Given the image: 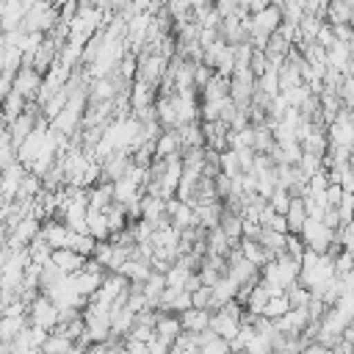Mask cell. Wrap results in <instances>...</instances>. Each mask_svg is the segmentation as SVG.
<instances>
[{
  "instance_id": "1",
  "label": "cell",
  "mask_w": 354,
  "mask_h": 354,
  "mask_svg": "<svg viewBox=\"0 0 354 354\" xmlns=\"http://www.w3.org/2000/svg\"><path fill=\"white\" fill-rule=\"evenodd\" d=\"M28 324L33 326H41V329H53L58 324V307L50 296H44L41 290L28 301Z\"/></svg>"
},
{
  "instance_id": "2",
  "label": "cell",
  "mask_w": 354,
  "mask_h": 354,
  "mask_svg": "<svg viewBox=\"0 0 354 354\" xmlns=\"http://www.w3.org/2000/svg\"><path fill=\"white\" fill-rule=\"evenodd\" d=\"M299 235H301L304 246H310V249H315V252H326L329 243L335 241V230L326 227L321 218H313V216H307V221L301 224Z\"/></svg>"
},
{
  "instance_id": "3",
  "label": "cell",
  "mask_w": 354,
  "mask_h": 354,
  "mask_svg": "<svg viewBox=\"0 0 354 354\" xmlns=\"http://www.w3.org/2000/svg\"><path fill=\"white\" fill-rule=\"evenodd\" d=\"M166 66H169L166 55H160V53H141L138 55V66H136V77L144 80V83L158 86L163 72H166Z\"/></svg>"
},
{
  "instance_id": "4",
  "label": "cell",
  "mask_w": 354,
  "mask_h": 354,
  "mask_svg": "<svg viewBox=\"0 0 354 354\" xmlns=\"http://www.w3.org/2000/svg\"><path fill=\"white\" fill-rule=\"evenodd\" d=\"M41 80H44V75H41L39 69H33L30 64H19L17 72H14L11 88L19 91V94L30 102V100H36V94H39V88H41Z\"/></svg>"
},
{
  "instance_id": "5",
  "label": "cell",
  "mask_w": 354,
  "mask_h": 354,
  "mask_svg": "<svg viewBox=\"0 0 354 354\" xmlns=\"http://www.w3.org/2000/svg\"><path fill=\"white\" fill-rule=\"evenodd\" d=\"M41 230V224H39V218L30 213V216H22L17 224H11L8 227V235H6V246L8 249H22V246H28L30 241H33V235Z\"/></svg>"
},
{
  "instance_id": "6",
  "label": "cell",
  "mask_w": 354,
  "mask_h": 354,
  "mask_svg": "<svg viewBox=\"0 0 354 354\" xmlns=\"http://www.w3.org/2000/svg\"><path fill=\"white\" fill-rule=\"evenodd\" d=\"M254 72L252 69H235L230 75V97L235 100L238 108H246L249 100H252V91H254Z\"/></svg>"
},
{
  "instance_id": "7",
  "label": "cell",
  "mask_w": 354,
  "mask_h": 354,
  "mask_svg": "<svg viewBox=\"0 0 354 354\" xmlns=\"http://www.w3.org/2000/svg\"><path fill=\"white\" fill-rule=\"evenodd\" d=\"M279 22H282V8L274 6V3H268L266 8H260V11L252 14V28L249 30H260V33H268L271 36L279 28Z\"/></svg>"
},
{
  "instance_id": "8",
  "label": "cell",
  "mask_w": 354,
  "mask_h": 354,
  "mask_svg": "<svg viewBox=\"0 0 354 354\" xmlns=\"http://www.w3.org/2000/svg\"><path fill=\"white\" fill-rule=\"evenodd\" d=\"M235 290H238V282L230 274H221L210 285V304H207V310H218L221 304H227L230 299H235Z\"/></svg>"
},
{
  "instance_id": "9",
  "label": "cell",
  "mask_w": 354,
  "mask_h": 354,
  "mask_svg": "<svg viewBox=\"0 0 354 354\" xmlns=\"http://www.w3.org/2000/svg\"><path fill=\"white\" fill-rule=\"evenodd\" d=\"M127 100H130V108H133V111L147 108V105H155V100H158V86H152V83H144V80L133 77Z\"/></svg>"
},
{
  "instance_id": "10",
  "label": "cell",
  "mask_w": 354,
  "mask_h": 354,
  "mask_svg": "<svg viewBox=\"0 0 354 354\" xmlns=\"http://www.w3.org/2000/svg\"><path fill=\"white\" fill-rule=\"evenodd\" d=\"M238 326H241V321H238L235 315H230L224 307H218V310H210V329H213L218 337H224V340H232V337L238 335Z\"/></svg>"
},
{
  "instance_id": "11",
  "label": "cell",
  "mask_w": 354,
  "mask_h": 354,
  "mask_svg": "<svg viewBox=\"0 0 354 354\" xmlns=\"http://www.w3.org/2000/svg\"><path fill=\"white\" fill-rule=\"evenodd\" d=\"M183 332H202L210 326V310L207 307H188L183 313H177Z\"/></svg>"
},
{
  "instance_id": "12",
  "label": "cell",
  "mask_w": 354,
  "mask_h": 354,
  "mask_svg": "<svg viewBox=\"0 0 354 354\" xmlns=\"http://www.w3.org/2000/svg\"><path fill=\"white\" fill-rule=\"evenodd\" d=\"M50 260L64 271V274H75V271H80L83 268V254H77L75 249H69V246H61V249H53V254H50Z\"/></svg>"
},
{
  "instance_id": "13",
  "label": "cell",
  "mask_w": 354,
  "mask_h": 354,
  "mask_svg": "<svg viewBox=\"0 0 354 354\" xmlns=\"http://www.w3.org/2000/svg\"><path fill=\"white\" fill-rule=\"evenodd\" d=\"M41 235L47 238V243H50L53 249H61V246H66V238H69V227H66L61 218H55V216H47V221H44V227H41Z\"/></svg>"
},
{
  "instance_id": "14",
  "label": "cell",
  "mask_w": 354,
  "mask_h": 354,
  "mask_svg": "<svg viewBox=\"0 0 354 354\" xmlns=\"http://www.w3.org/2000/svg\"><path fill=\"white\" fill-rule=\"evenodd\" d=\"M194 213H196V224H202L205 230L216 227L221 221V213H224V202L216 199V202H205V205H194Z\"/></svg>"
},
{
  "instance_id": "15",
  "label": "cell",
  "mask_w": 354,
  "mask_h": 354,
  "mask_svg": "<svg viewBox=\"0 0 354 354\" xmlns=\"http://www.w3.org/2000/svg\"><path fill=\"white\" fill-rule=\"evenodd\" d=\"M174 152H183L180 133H177V127H166L155 138V158H166V155H174Z\"/></svg>"
},
{
  "instance_id": "16",
  "label": "cell",
  "mask_w": 354,
  "mask_h": 354,
  "mask_svg": "<svg viewBox=\"0 0 354 354\" xmlns=\"http://www.w3.org/2000/svg\"><path fill=\"white\" fill-rule=\"evenodd\" d=\"M285 218H288V232H299L301 224L307 221V207H304V199L301 196H290V205L285 210Z\"/></svg>"
},
{
  "instance_id": "17",
  "label": "cell",
  "mask_w": 354,
  "mask_h": 354,
  "mask_svg": "<svg viewBox=\"0 0 354 354\" xmlns=\"http://www.w3.org/2000/svg\"><path fill=\"white\" fill-rule=\"evenodd\" d=\"M218 227L224 230V235H227L232 243H238V241H241V235H243V216H241V213H232V210H227V207H224Z\"/></svg>"
},
{
  "instance_id": "18",
  "label": "cell",
  "mask_w": 354,
  "mask_h": 354,
  "mask_svg": "<svg viewBox=\"0 0 354 354\" xmlns=\"http://www.w3.org/2000/svg\"><path fill=\"white\" fill-rule=\"evenodd\" d=\"M25 105H28V100L19 94V91H8L3 100H0V111H3V116H6V122H11V119H17L22 111H25Z\"/></svg>"
},
{
  "instance_id": "19",
  "label": "cell",
  "mask_w": 354,
  "mask_h": 354,
  "mask_svg": "<svg viewBox=\"0 0 354 354\" xmlns=\"http://www.w3.org/2000/svg\"><path fill=\"white\" fill-rule=\"evenodd\" d=\"M86 224H88V232H91L97 241L111 238V227H108L105 210H91V207H88V213H86Z\"/></svg>"
},
{
  "instance_id": "20",
  "label": "cell",
  "mask_w": 354,
  "mask_h": 354,
  "mask_svg": "<svg viewBox=\"0 0 354 354\" xmlns=\"http://www.w3.org/2000/svg\"><path fill=\"white\" fill-rule=\"evenodd\" d=\"M205 243H207V252H210V254H227V249L232 246V241L224 235V230H221L218 224L207 230V235H205Z\"/></svg>"
},
{
  "instance_id": "21",
  "label": "cell",
  "mask_w": 354,
  "mask_h": 354,
  "mask_svg": "<svg viewBox=\"0 0 354 354\" xmlns=\"http://www.w3.org/2000/svg\"><path fill=\"white\" fill-rule=\"evenodd\" d=\"M324 19L326 22H348L351 19V6L346 0H329L326 8H324Z\"/></svg>"
},
{
  "instance_id": "22",
  "label": "cell",
  "mask_w": 354,
  "mask_h": 354,
  "mask_svg": "<svg viewBox=\"0 0 354 354\" xmlns=\"http://www.w3.org/2000/svg\"><path fill=\"white\" fill-rule=\"evenodd\" d=\"M213 69H216L218 75H224V77H230V75L235 72V44H224V47H221V53L216 55Z\"/></svg>"
},
{
  "instance_id": "23",
  "label": "cell",
  "mask_w": 354,
  "mask_h": 354,
  "mask_svg": "<svg viewBox=\"0 0 354 354\" xmlns=\"http://www.w3.org/2000/svg\"><path fill=\"white\" fill-rule=\"evenodd\" d=\"M274 147V130L263 122V124H254V138H252V149L254 152H266L268 155V149Z\"/></svg>"
},
{
  "instance_id": "24",
  "label": "cell",
  "mask_w": 354,
  "mask_h": 354,
  "mask_svg": "<svg viewBox=\"0 0 354 354\" xmlns=\"http://www.w3.org/2000/svg\"><path fill=\"white\" fill-rule=\"evenodd\" d=\"M257 241H260L266 249H271L274 254L285 252V232H277V230H271V227H260Z\"/></svg>"
},
{
  "instance_id": "25",
  "label": "cell",
  "mask_w": 354,
  "mask_h": 354,
  "mask_svg": "<svg viewBox=\"0 0 354 354\" xmlns=\"http://www.w3.org/2000/svg\"><path fill=\"white\" fill-rule=\"evenodd\" d=\"M66 100H69V91H66V86H61V88H58L53 97H47V100L41 102V113H44L47 119H53V116H55V113H58V111L66 105Z\"/></svg>"
},
{
  "instance_id": "26",
  "label": "cell",
  "mask_w": 354,
  "mask_h": 354,
  "mask_svg": "<svg viewBox=\"0 0 354 354\" xmlns=\"http://www.w3.org/2000/svg\"><path fill=\"white\" fill-rule=\"evenodd\" d=\"M254 88H257V91H263L266 97L279 94V77H277V69H266V72L254 80Z\"/></svg>"
},
{
  "instance_id": "27",
  "label": "cell",
  "mask_w": 354,
  "mask_h": 354,
  "mask_svg": "<svg viewBox=\"0 0 354 354\" xmlns=\"http://www.w3.org/2000/svg\"><path fill=\"white\" fill-rule=\"evenodd\" d=\"M266 301H268L266 285H263V282H254V288H252V293H249V299H246V310L254 313V315H260L263 307H266Z\"/></svg>"
},
{
  "instance_id": "28",
  "label": "cell",
  "mask_w": 354,
  "mask_h": 354,
  "mask_svg": "<svg viewBox=\"0 0 354 354\" xmlns=\"http://www.w3.org/2000/svg\"><path fill=\"white\" fill-rule=\"evenodd\" d=\"M188 274H191V268L185 266V263H180V260H174L169 268H166V285H174V288H183L185 285V279H188Z\"/></svg>"
},
{
  "instance_id": "29",
  "label": "cell",
  "mask_w": 354,
  "mask_h": 354,
  "mask_svg": "<svg viewBox=\"0 0 354 354\" xmlns=\"http://www.w3.org/2000/svg\"><path fill=\"white\" fill-rule=\"evenodd\" d=\"M39 351H72V337H66V335H58V332H50L47 337H44V343H41V348Z\"/></svg>"
},
{
  "instance_id": "30",
  "label": "cell",
  "mask_w": 354,
  "mask_h": 354,
  "mask_svg": "<svg viewBox=\"0 0 354 354\" xmlns=\"http://www.w3.org/2000/svg\"><path fill=\"white\" fill-rule=\"evenodd\" d=\"M288 307H290V301H288L285 293H279V296H268V301H266V307H263L260 315H266V318H279Z\"/></svg>"
},
{
  "instance_id": "31",
  "label": "cell",
  "mask_w": 354,
  "mask_h": 354,
  "mask_svg": "<svg viewBox=\"0 0 354 354\" xmlns=\"http://www.w3.org/2000/svg\"><path fill=\"white\" fill-rule=\"evenodd\" d=\"M213 75H216V69H213L210 64H205V61H194V88H196V91H202V86H205Z\"/></svg>"
},
{
  "instance_id": "32",
  "label": "cell",
  "mask_w": 354,
  "mask_h": 354,
  "mask_svg": "<svg viewBox=\"0 0 354 354\" xmlns=\"http://www.w3.org/2000/svg\"><path fill=\"white\" fill-rule=\"evenodd\" d=\"M304 241H301V235L299 232H285V252L290 254V257H296V260H301V254H304Z\"/></svg>"
},
{
  "instance_id": "33",
  "label": "cell",
  "mask_w": 354,
  "mask_h": 354,
  "mask_svg": "<svg viewBox=\"0 0 354 354\" xmlns=\"http://www.w3.org/2000/svg\"><path fill=\"white\" fill-rule=\"evenodd\" d=\"M337 97L343 100V108H348V111H354V77H343V83H340V88H337Z\"/></svg>"
},
{
  "instance_id": "34",
  "label": "cell",
  "mask_w": 354,
  "mask_h": 354,
  "mask_svg": "<svg viewBox=\"0 0 354 354\" xmlns=\"http://www.w3.org/2000/svg\"><path fill=\"white\" fill-rule=\"evenodd\" d=\"M299 169L310 177V174H315L318 169H321V155H315V152H301V158H299Z\"/></svg>"
},
{
  "instance_id": "35",
  "label": "cell",
  "mask_w": 354,
  "mask_h": 354,
  "mask_svg": "<svg viewBox=\"0 0 354 354\" xmlns=\"http://www.w3.org/2000/svg\"><path fill=\"white\" fill-rule=\"evenodd\" d=\"M199 351H205V354H224V351H230V340H224V337H210L207 343H202L199 346Z\"/></svg>"
},
{
  "instance_id": "36",
  "label": "cell",
  "mask_w": 354,
  "mask_h": 354,
  "mask_svg": "<svg viewBox=\"0 0 354 354\" xmlns=\"http://www.w3.org/2000/svg\"><path fill=\"white\" fill-rule=\"evenodd\" d=\"M210 304V285H199L191 290V307H207Z\"/></svg>"
},
{
  "instance_id": "37",
  "label": "cell",
  "mask_w": 354,
  "mask_h": 354,
  "mask_svg": "<svg viewBox=\"0 0 354 354\" xmlns=\"http://www.w3.org/2000/svg\"><path fill=\"white\" fill-rule=\"evenodd\" d=\"M315 41L321 44V47H332V41H335V33H332V22H321V28H318V33H315Z\"/></svg>"
},
{
  "instance_id": "38",
  "label": "cell",
  "mask_w": 354,
  "mask_h": 354,
  "mask_svg": "<svg viewBox=\"0 0 354 354\" xmlns=\"http://www.w3.org/2000/svg\"><path fill=\"white\" fill-rule=\"evenodd\" d=\"M324 199H326L329 207H337V202L343 199V185L340 183H329L326 191H324Z\"/></svg>"
},
{
  "instance_id": "39",
  "label": "cell",
  "mask_w": 354,
  "mask_h": 354,
  "mask_svg": "<svg viewBox=\"0 0 354 354\" xmlns=\"http://www.w3.org/2000/svg\"><path fill=\"white\" fill-rule=\"evenodd\" d=\"M332 33H335L337 41H351V39H354V28H351L348 22H335V25H332Z\"/></svg>"
},
{
  "instance_id": "40",
  "label": "cell",
  "mask_w": 354,
  "mask_h": 354,
  "mask_svg": "<svg viewBox=\"0 0 354 354\" xmlns=\"http://www.w3.org/2000/svg\"><path fill=\"white\" fill-rule=\"evenodd\" d=\"M266 227H271V230H277V232H288V218H285V213H274Z\"/></svg>"
},
{
  "instance_id": "41",
  "label": "cell",
  "mask_w": 354,
  "mask_h": 354,
  "mask_svg": "<svg viewBox=\"0 0 354 354\" xmlns=\"http://www.w3.org/2000/svg\"><path fill=\"white\" fill-rule=\"evenodd\" d=\"M216 39H218V28H202V30H199V44H202V47L213 44Z\"/></svg>"
},
{
  "instance_id": "42",
  "label": "cell",
  "mask_w": 354,
  "mask_h": 354,
  "mask_svg": "<svg viewBox=\"0 0 354 354\" xmlns=\"http://www.w3.org/2000/svg\"><path fill=\"white\" fill-rule=\"evenodd\" d=\"M0 174H3V166H0Z\"/></svg>"
}]
</instances>
